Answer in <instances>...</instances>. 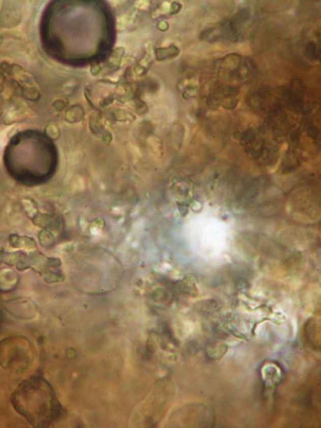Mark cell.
Returning <instances> with one entry per match:
<instances>
[{
    "instance_id": "cell-1",
    "label": "cell",
    "mask_w": 321,
    "mask_h": 428,
    "mask_svg": "<svg viewBox=\"0 0 321 428\" xmlns=\"http://www.w3.org/2000/svg\"><path fill=\"white\" fill-rule=\"evenodd\" d=\"M15 410L33 426H46L62 414L61 404L48 383L32 378L19 385L12 398Z\"/></svg>"
},
{
    "instance_id": "cell-2",
    "label": "cell",
    "mask_w": 321,
    "mask_h": 428,
    "mask_svg": "<svg viewBox=\"0 0 321 428\" xmlns=\"http://www.w3.org/2000/svg\"><path fill=\"white\" fill-rule=\"evenodd\" d=\"M179 52H180V51H179V48L173 45L171 47H169V48L160 50L158 55H160V59H165V58H174L176 55H179Z\"/></svg>"
},
{
    "instance_id": "cell-3",
    "label": "cell",
    "mask_w": 321,
    "mask_h": 428,
    "mask_svg": "<svg viewBox=\"0 0 321 428\" xmlns=\"http://www.w3.org/2000/svg\"><path fill=\"white\" fill-rule=\"evenodd\" d=\"M306 53L308 55V58H312V59H315L316 55H319V52L316 51V46L314 43L311 42L308 44L306 48Z\"/></svg>"
}]
</instances>
